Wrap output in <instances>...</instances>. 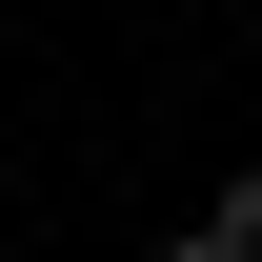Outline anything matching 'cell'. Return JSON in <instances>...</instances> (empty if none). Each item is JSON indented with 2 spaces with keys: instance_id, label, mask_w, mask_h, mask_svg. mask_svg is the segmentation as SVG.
<instances>
[{
  "instance_id": "obj_1",
  "label": "cell",
  "mask_w": 262,
  "mask_h": 262,
  "mask_svg": "<svg viewBox=\"0 0 262 262\" xmlns=\"http://www.w3.org/2000/svg\"><path fill=\"white\" fill-rule=\"evenodd\" d=\"M222 242H242V262H262V162H242V182H222Z\"/></svg>"
},
{
  "instance_id": "obj_2",
  "label": "cell",
  "mask_w": 262,
  "mask_h": 262,
  "mask_svg": "<svg viewBox=\"0 0 262 262\" xmlns=\"http://www.w3.org/2000/svg\"><path fill=\"white\" fill-rule=\"evenodd\" d=\"M162 262H242V242H222V222H182V242H162Z\"/></svg>"
}]
</instances>
